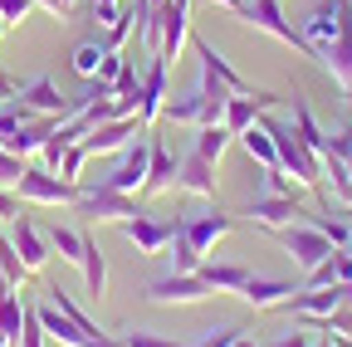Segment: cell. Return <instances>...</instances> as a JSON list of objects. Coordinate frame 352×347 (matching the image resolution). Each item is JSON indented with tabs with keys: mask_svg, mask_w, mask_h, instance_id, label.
I'll return each instance as SVG.
<instances>
[{
	"mask_svg": "<svg viewBox=\"0 0 352 347\" xmlns=\"http://www.w3.org/2000/svg\"><path fill=\"white\" fill-rule=\"evenodd\" d=\"M264 127L274 133V147H279V166L289 171V177L303 186V191H318L323 186V157L314 152V147H303V137H298V127L294 122H270L264 117Z\"/></svg>",
	"mask_w": 352,
	"mask_h": 347,
	"instance_id": "6da1fadb",
	"label": "cell"
},
{
	"mask_svg": "<svg viewBox=\"0 0 352 347\" xmlns=\"http://www.w3.org/2000/svg\"><path fill=\"white\" fill-rule=\"evenodd\" d=\"M74 210L83 215L88 225H122V221H132V215H138V196L113 191V186L98 181V186H83V191H78Z\"/></svg>",
	"mask_w": 352,
	"mask_h": 347,
	"instance_id": "7a4b0ae2",
	"label": "cell"
},
{
	"mask_svg": "<svg viewBox=\"0 0 352 347\" xmlns=\"http://www.w3.org/2000/svg\"><path fill=\"white\" fill-rule=\"evenodd\" d=\"M226 103H230V98L206 93V89H191V93L166 98L162 117H166V122H182V127H215V122H226Z\"/></svg>",
	"mask_w": 352,
	"mask_h": 347,
	"instance_id": "3957f363",
	"label": "cell"
},
{
	"mask_svg": "<svg viewBox=\"0 0 352 347\" xmlns=\"http://www.w3.org/2000/svg\"><path fill=\"white\" fill-rule=\"evenodd\" d=\"M279 235V245H284V254L294 259V265L308 274V269H318L323 259L333 254V240L314 225V221H294V225H284V230H274Z\"/></svg>",
	"mask_w": 352,
	"mask_h": 347,
	"instance_id": "277c9868",
	"label": "cell"
},
{
	"mask_svg": "<svg viewBox=\"0 0 352 347\" xmlns=\"http://www.w3.org/2000/svg\"><path fill=\"white\" fill-rule=\"evenodd\" d=\"M78 191H83V186L64 181L59 171H50V166H30L25 177H20V186H15L20 205H74Z\"/></svg>",
	"mask_w": 352,
	"mask_h": 347,
	"instance_id": "5b68a950",
	"label": "cell"
},
{
	"mask_svg": "<svg viewBox=\"0 0 352 347\" xmlns=\"http://www.w3.org/2000/svg\"><path fill=\"white\" fill-rule=\"evenodd\" d=\"M210 298V289H206V279L201 274H162V279H152L147 284V303H157V309H191V303H206Z\"/></svg>",
	"mask_w": 352,
	"mask_h": 347,
	"instance_id": "8992f818",
	"label": "cell"
},
{
	"mask_svg": "<svg viewBox=\"0 0 352 347\" xmlns=\"http://www.w3.org/2000/svg\"><path fill=\"white\" fill-rule=\"evenodd\" d=\"M157 15H162L157 59H162V64H176V59H182V49L191 45V0H166V5H157Z\"/></svg>",
	"mask_w": 352,
	"mask_h": 347,
	"instance_id": "52a82bcc",
	"label": "cell"
},
{
	"mask_svg": "<svg viewBox=\"0 0 352 347\" xmlns=\"http://www.w3.org/2000/svg\"><path fill=\"white\" fill-rule=\"evenodd\" d=\"M147 157H152L147 137H142V142H132V147H122L118 161H113V171L103 177V186L127 191V196H142V186H147Z\"/></svg>",
	"mask_w": 352,
	"mask_h": 347,
	"instance_id": "ba28073f",
	"label": "cell"
},
{
	"mask_svg": "<svg viewBox=\"0 0 352 347\" xmlns=\"http://www.w3.org/2000/svg\"><path fill=\"white\" fill-rule=\"evenodd\" d=\"M147 133V127L138 122V113H127V117H113V122H98L94 133L83 137V152L88 157H118L122 147H132V137Z\"/></svg>",
	"mask_w": 352,
	"mask_h": 347,
	"instance_id": "9c48e42d",
	"label": "cell"
},
{
	"mask_svg": "<svg viewBox=\"0 0 352 347\" xmlns=\"http://www.w3.org/2000/svg\"><path fill=\"white\" fill-rule=\"evenodd\" d=\"M338 25H342V0H318L314 10L303 15V45H308V54L314 59H323V49L338 39Z\"/></svg>",
	"mask_w": 352,
	"mask_h": 347,
	"instance_id": "30bf717a",
	"label": "cell"
},
{
	"mask_svg": "<svg viewBox=\"0 0 352 347\" xmlns=\"http://www.w3.org/2000/svg\"><path fill=\"white\" fill-rule=\"evenodd\" d=\"M245 25H254V30H264L270 39H279V45H294V49H303L308 54V45H303V34L284 20V10H279V0H245V15H240Z\"/></svg>",
	"mask_w": 352,
	"mask_h": 347,
	"instance_id": "8fae6325",
	"label": "cell"
},
{
	"mask_svg": "<svg viewBox=\"0 0 352 347\" xmlns=\"http://www.w3.org/2000/svg\"><path fill=\"white\" fill-rule=\"evenodd\" d=\"M122 230V240L132 245V249H138V254H166V245H171V235H176V221H152V215H132V221H122L118 225Z\"/></svg>",
	"mask_w": 352,
	"mask_h": 347,
	"instance_id": "7c38bea8",
	"label": "cell"
},
{
	"mask_svg": "<svg viewBox=\"0 0 352 347\" xmlns=\"http://www.w3.org/2000/svg\"><path fill=\"white\" fill-rule=\"evenodd\" d=\"M176 225H182V235H186L201 254H210L226 235L240 230V215H230V210H210V215H191V221H176Z\"/></svg>",
	"mask_w": 352,
	"mask_h": 347,
	"instance_id": "4fadbf2b",
	"label": "cell"
},
{
	"mask_svg": "<svg viewBox=\"0 0 352 347\" xmlns=\"http://www.w3.org/2000/svg\"><path fill=\"white\" fill-rule=\"evenodd\" d=\"M279 103H284V93H270V89L245 93V98H230V103H226V122H220V127H226L230 137H240L245 127H254L264 113H270V108H279Z\"/></svg>",
	"mask_w": 352,
	"mask_h": 347,
	"instance_id": "5bb4252c",
	"label": "cell"
},
{
	"mask_svg": "<svg viewBox=\"0 0 352 347\" xmlns=\"http://www.w3.org/2000/svg\"><path fill=\"white\" fill-rule=\"evenodd\" d=\"M166 69L171 64H162V59H152L147 69H142V93H138V122L152 127L162 122V108H166Z\"/></svg>",
	"mask_w": 352,
	"mask_h": 347,
	"instance_id": "9a60e30c",
	"label": "cell"
},
{
	"mask_svg": "<svg viewBox=\"0 0 352 347\" xmlns=\"http://www.w3.org/2000/svg\"><path fill=\"white\" fill-rule=\"evenodd\" d=\"M240 215H245L250 225H259V230H284V225L303 221V205L289 201V196H259V201H250Z\"/></svg>",
	"mask_w": 352,
	"mask_h": 347,
	"instance_id": "2e32d148",
	"label": "cell"
},
{
	"mask_svg": "<svg viewBox=\"0 0 352 347\" xmlns=\"http://www.w3.org/2000/svg\"><path fill=\"white\" fill-rule=\"evenodd\" d=\"M20 103L30 108V113H39V117H69L78 103H64V93L54 89V78L50 74H34L30 83H20Z\"/></svg>",
	"mask_w": 352,
	"mask_h": 347,
	"instance_id": "e0dca14e",
	"label": "cell"
},
{
	"mask_svg": "<svg viewBox=\"0 0 352 347\" xmlns=\"http://www.w3.org/2000/svg\"><path fill=\"white\" fill-rule=\"evenodd\" d=\"M323 64L338 78V89L352 93V0H342V25H338V39L323 49Z\"/></svg>",
	"mask_w": 352,
	"mask_h": 347,
	"instance_id": "ac0fdd59",
	"label": "cell"
},
{
	"mask_svg": "<svg viewBox=\"0 0 352 347\" xmlns=\"http://www.w3.org/2000/svg\"><path fill=\"white\" fill-rule=\"evenodd\" d=\"M176 191H186V196H206V201H215V191H220V177H215V161H206V157H196V152H186V157H176Z\"/></svg>",
	"mask_w": 352,
	"mask_h": 347,
	"instance_id": "d6986e66",
	"label": "cell"
},
{
	"mask_svg": "<svg viewBox=\"0 0 352 347\" xmlns=\"http://www.w3.org/2000/svg\"><path fill=\"white\" fill-rule=\"evenodd\" d=\"M10 245L20 249V259L30 265V274H39L44 265L54 259V249H50V240H44V230L30 221V215H15L10 221Z\"/></svg>",
	"mask_w": 352,
	"mask_h": 347,
	"instance_id": "ffe728a7",
	"label": "cell"
},
{
	"mask_svg": "<svg viewBox=\"0 0 352 347\" xmlns=\"http://www.w3.org/2000/svg\"><path fill=\"white\" fill-rule=\"evenodd\" d=\"M191 49H196V59H201V69H210V74H215L220 83H226V89H230V93H235V98H245V93H259V89H254V83H250V78H245V74H240V69H235V64H230L226 54H220V49L210 45V39H191Z\"/></svg>",
	"mask_w": 352,
	"mask_h": 347,
	"instance_id": "44dd1931",
	"label": "cell"
},
{
	"mask_svg": "<svg viewBox=\"0 0 352 347\" xmlns=\"http://www.w3.org/2000/svg\"><path fill=\"white\" fill-rule=\"evenodd\" d=\"M34 313H39V328H44V337H50V342H59V347H94V337H88L64 309H54L50 298H44Z\"/></svg>",
	"mask_w": 352,
	"mask_h": 347,
	"instance_id": "7402d4cb",
	"label": "cell"
},
{
	"mask_svg": "<svg viewBox=\"0 0 352 347\" xmlns=\"http://www.w3.org/2000/svg\"><path fill=\"white\" fill-rule=\"evenodd\" d=\"M147 147H152V157H147V186H142V196L176 191V157L166 152L162 137H147Z\"/></svg>",
	"mask_w": 352,
	"mask_h": 347,
	"instance_id": "603a6c76",
	"label": "cell"
},
{
	"mask_svg": "<svg viewBox=\"0 0 352 347\" xmlns=\"http://www.w3.org/2000/svg\"><path fill=\"white\" fill-rule=\"evenodd\" d=\"M250 265H215V259H206V265H201V279H206V289L210 293H235L240 298V289L250 284Z\"/></svg>",
	"mask_w": 352,
	"mask_h": 347,
	"instance_id": "cb8c5ba5",
	"label": "cell"
},
{
	"mask_svg": "<svg viewBox=\"0 0 352 347\" xmlns=\"http://www.w3.org/2000/svg\"><path fill=\"white\" fill-rule=\"evenodd\" d=\"M294 293V284H284V279H264V274H250V284L240 289V298L250 303V309H279V303Z\"/></svg>",
	"mask_w": 352,
	"mask_h": 347,
	"instance_id": "d4e9b609",
	"label": "cell"
},
{
	"mask_svg": "<svg viewBox=\"0 0 352 347\" xmlns=\"http://www.w3.org/2000/svg\"><path fill=\"white\" fill-rule=\"evenodd\" d=\"M83 289H88V298H103L108 293V259H103V249H98V240L83 230Z\"/></svg>",
	"mask_w": 352,
	"mask_h": 347,
	"instance_id": "484cf974",
	"label": "cell"
},
{
	"mask_svg": "<svg viewBox=\"0 0 352 347\" xmlns=\"http://www.w3.org/2000/svg\"><path fill=\"white\" fill-rule=\"evenodd\" d=\"M347 279H352V254L347 249H333L318 269L303 274V289H328V284H347Z\"/></svg>",
	"mask_w": 352,
	"mask_h": 347,
	"instance_id": "4316f807",
	"label": "cell"
},
{
	"mask_svg": "<svg viewBox=\"0 0 352 347\" xmlns=\"http://www.w3.org/2000/svg\"><path fill=\"white\" fill-rule=\"evenodd\" d=\"M235 142H240V147H245L259 166H279V147H274V133L264 127V117H259L254 127H245V133H240Z\"/></svg>",
	"mask_w": 352,
	"mask_h": 347,
	"instance_id": "83f0119b",
	"label": "cell"
},
{
	"mask_svg": "<svg viewBox=\"0 0 352 347\" xmlns=\"http://www.w3.org/2000/svg\"><path fill=\"white\" fill-rule=\"evenodd\" d=\"M289 122L298 127V137H303V147H314L318 157H328V133L318 127V117L308 113V103H303L298 93H294V113H289Z\"/></svg>",
	"mask_w": 352,
	"mask_h": 347,
	"instance_id": "f1b7e54d",
	"label": "cell"
},
{
	"mask_svg": "<svg viewBox=\"0 0 352 347\" xmlns=\"http://www.w3.org/2000/svg\"><path fill=\"white\" fill-rule=\"evenodd\" d=\"M108 54H113V49H108V45H103V39H83V45H78V49H74V54H69V64H74V74H78V78H83V83H94V78H98V69H103V59H108Z\"/></svg>",
	"mask_w": 352,
	"mask_h": 347,
	"instance_id": "f546056e",
	"label": "cell"
},
{
	"mask_svg": "<svg viewBox=\"0 0 352 347\" xmlns=\"http://www.w3.org/2000/svg\"><path fill=\"white\" fill-rule=\"evenodd\" d=\"M44 240H50V249L64 259V265H83V230H69V225H50L44 230Z\"/></svg>",
	"mask_w": 352,
	"mask_h": 347,
	"instance_id": "4dcf8cb0",
	"label": "cell"
},
{
	"mask_svg": "<svg viewBox=\"0 0 352 347\" xmlns=\"http://www.w3.org/2000/svg\"><path fill=\"white\" fill-rule=\"evenodd\" d=\"M166 254H171V269H176V274H201V265H206V254L182 235V225H176V235H171Z\"/></svg>",
	"mask_w": 352,
	"mask_h": 347,
	"instance_id": "1f68e13d",
	"label": "cell"
},
{
	"mask_svg": "<svg viewBox=\"0 0 352 347\" xmlns=\"http://www.w3.org/2000/svg\"><path fill=\"white\" fill-rule=\"evenodd\" d=\"M230 142H235V137H230V133H226V127H220V122H215V127H196V142H191V152L220 166V157H226V147H230Z\"/></svg>",
	"mask_w": 352,
	"mask_h": 347,
	"instance_id": "d6a6232c",
	"label": "cell"
},
{
	"mask_svg": "<svg viewBox=\"0 0 352 347\" xmlns=\"http://www.w3.org/2000/svg\"><path fill=\"white\" fill-rule=\"evenodd\" d=\"M323 181L333 186V196H338L342 205H352V166H347V161L323 157Z\"/></svg>",
	"mask_w": 352,
	"mask_h": 347,
	"instance_id": "836d02e7",
	"label": "cell"
},
{
	"mask_svg": "<svg viewBox=\"0 0 352 347\" xmlns=\"http://www.w3.org/2000/svg\"><path fill=\"white\" fill-rule=\"evenodd\" d=\"M25 313H30V309L20 303V289H10L6 298H0V333H6L10 342L20 337V328H25Z\"/></svg>",
	"mask_w": 352,
	"mask_h": 347,
	"instance_id": "e575fe53",
	"label": "cell"
},
{
	"mask_svg": "<svg viewBox=\"0 0 352 347\" xmlns=\"http://www.w3.org/2000/svg\"><path fill=\"white\" fill-rule=\"evenodd\" d=\"M0 274H6L15 289H25V279H30V265L20 259V249L10 245V235H0Z\"/></svg>",
	"mask_w": 352,
	"mask_h": 347,
	"instance_id": "d590c367",
	"label": "cell"
},
{
	"mask_svg": "<svg viewBox=\"0 0 352 347\" xmlns=\"http://www.w3.org/2000/svg\"><path fill=\"white\" fill-rule=\"evenodd\" d=\"M50 303H54V309H64V313H69V318H74L88 337H98V333H103V328H98L94 318H88V313L78 309V303H74V293H69V289H59V284H54V289H50Z\"/></svg>",
	"mask_w": 352,
	"mask_h": 347,
	"instance_id": "8d00e7d4",
	"label": "cell"
},
{
	"mask_svg": "<svg viewBox=\"0 0 352 347\" xmlns=\"http://www.w3.org/2000/svg\"><path fill=\"white\" fill-rule=\"evenodd\" d=\"M88 161H94V157H88V152H83V142H69L54 171H59V177H64V181H74V186H83V166H88Z\"/></svg>",
	"mask_w": 352,
	"mask_h": 347,
	"instance_id": "74e56055",
	"label": "cell"
},
{
	"mask_svg": "<svg viewBox=\"0 0 352 347\" xmlns=\"http://www.w3.org/2000/svg\"><path fill=\"white\" fill-rule=\"evenodd\" d=\"M118 342L122 347H191V342H176V337H162L147 328H118Z\"/></svg>",
	"mask_w": 352,
	"mask_h": 347,
	"instance_id": "f35d334b",
	"label": "cell"
},
{
	"mask_svg": "<svg viewBox=\"0 0 352 347\" xmlns=\"http://www.w3.org/2000/svg\"><path fill=\"white\" fill-rule=\"evenodd\" d=\"M264 196H289V201H298V196H303V186L289 177L284 166H264Z\"/></svg>",
	"mask_w": 352,
	"mask_h": 347,
	"instance_id": "ab89813d",
	"label": "cell"
},
{
	"mask_svg": "<svg viewBox=\"0 0 352 347\" xmlns=\"http://www.w3.org/2000/svg\"><path fill=\"white\" fill-rule=\"evenodd\" d=\"M328 240H333V249H347L352 245V221H342V215H308Z\"/></svg>",
	"mask_w": 352,
	"mask_h": 347,
	"instance_id": "60d3db41",
	"label": "cell"
},
{
	"mask_svg": "<svg viewBox=\"0 0 352 347\" xmlns=\"http://www.w3.org/2000/svg\"><path fill=\"white\" fill-rule=\"evenodd\" d=\"M25 171H30V157L10 152V147H0V186H20Z\"/></svg>",
	"mask_w": 352,
	"mask_h": 347,
	"instance_id": "b9f144b4",
	"label": "cell"
},
{
	"mask_svg": "<svg viewBox=\"0 0 352 347\" xmlns=\"http://www.w3.org/2000/svg\"><path fill=\"white\" fill-rule=\"evenodd\" d=\"M34 10H39L34 0H0V20H6V25H25Z\"/></svg>",
	"mask_w": 352,
	"mask_h": 347,
	"instance_id": "7bdbcfd3",
	"label": "cell"
},
{
	"mask_svg": "<svg viewBox=\"0 0 352 347\" xmlns=\"http://www.w3.org/2000/svg\"><path fill=\"white\" fill-rule=\"evenodd\" d=\"M50 337H44V328H39V313L30 309L25 313V328H20V337H15V347H44Z\"/></svg>",
	"mask_w": 352,
	"mask_h": 347,
	"instance_id": "ee69618b",
	"label": "cell"
},
{
	"mask_svg": "<svg viewBox=\"0 0 352 347\" xmlns=\"http://www.w3.org/2000/svg\"><path fill=\"white\" fill-rule=\"evenodd\" d=\"M323 328L333 333V337H342V333H352V303H338V309L323 318Z\"/></svg>",
	"mask_w": 352,
	"mask_h": 347,
	"instance_id": "f6af8a7d",
	"label": "cell"
},
{
	"mask_svg": "<svg viewBox=\"0 0 352 347\" xmlns=\"http://www.w3.org/2000/svg\"><path fill=\"white\" fill-rule=\"evenodd\" d=\"M328 157H338V161H347V166H352V127H342V133H333V137H328Z\"/></svg>",
	"mask_w": 352,
	"mask_h": 347,
	"instance_id": "bcb514c9",
	"label": "cell"
},
{
	"mask_svg": "<svg viewBox=\"0 0 352 347\" xmlns=\"http://www.w3.org/2000/svg\"><path fill=\"white\" fill-rule=\"evenodd\" d=\"M235 337H240V328H210L201 342H191V347H235Z\"/></svg>",
	"mask_w": 352,
	"mask_h": 347,
	"instance_id": "7dc6e473",
	"label": "cell"
},
{
	"mask_svg": "<svg viewBox=\"0 0 352 347\" xmlns=\"http://www.w3.org/2000/svg\"><path fill=\"white\" fill-rule=\"evenodd\" d=\"M15 215H25V210H20L15 186H0V221H15Z\"/></svg>",
	"mask_w": 352,
	"mask_h": 347,
	"instance_id": "c3c4849f",
	"label": "cell"
},
{
	"mask_svg": "<svg viewBox=\"0 0 352 347\" xmlns=\"http://www.w3.org/2000/svg\"><path fill=\"white\" fill-rule=\"evenodd\" d=\"M34 5H39V10H50L54 20H69V15L78 10V0H34Z\"/></svg>",
	"mask_w": 352,
	"mask_h": 347,
	"instance_id": "681fc988",
	"label": "cell"
},
{
	"mask_svg": "<svg viewBox=\"0 0 352 347\" xmlns=\"http://www.w3.org/2000/svg\"><path fill=\"white\" fill-rule=\"evenodd\" d=\"M270 347H314V337H308L303 328H289V333H284V337H274Z\"/></svg>",
	"mask_w": 352,
	"mask_h": 347,
	"instance_id": "f907efd6",
	"label": "cell"
},
{
	"mask_svg": "<svg viewBox=\"0 0 352 347\" xmlns=\"http://www.w3.org/2000/svg\"><path fill=\"white\" fill-rule=\"evenodd\" d=\"M15 98H20V83H15L6 69H0V103H15Z\"/></svg>",
	"mask_w": 352,
	"mask_h": 347,
	"instance_id": "816d5d0a",
	"label": "cell"
},
{
	"mask_svg": "<svg viewBox=\"0 0 352 347\" xmlns=\"http://www.w3.org/2000/svg\"><path fill=\"white\" fill-rule=\"evenodd\" d=\"M206 5H215V10H230V15H245V0H206Z\"/></svg>",
	"mask_w": 352,
	"mask_h": 347,
	"instance_id": "f5cc1de1",
	"label": "cell"
},
{
	"mask_svg": "<svg viewBox=\"0 0 352 347\" xmlns=\"http://www.w3.org/2000/svg\"><path fill=\"white\" fill-rule=\"evenodd\" d=\"M94 347H122V342H118V333H98V337H94Z\"/></svg>",
	"mask_w": 352,
	"mask_h": 347,
	"instance_id": "db71d44e",
	"label": "cell"
},
{
	"mask_svg": "<svg viewBox=\"0 0 352 347\" xmlns=\"http://www.w3.org/2000/svg\"><path fill=\"white\" fill-rule=\"evenodd\" d=\"M235 347H259V342H254V337H245V333H240V337H235Z\"/></svg>",
	"mask_w": 352,
	"mask_h": 347,
	"instance_id": "11a10c76",
	"label": "cell"
},
{
	"mask_svg": "<svg viewBox=\"0 0 352 347\" xmlns=\"http://www.w3.org/2000/svg\"><path fill=\"white\" fill-rule=\"evenodd\" d=\"M10 289H15V284H10V279H6V274H0V298H6V293H10Z\"/></svg>",
	"mask_w": 352,
	"mask_h": 347,
	"instance_id": "9f6ffc18",
	"label": "cell"
},
{
	"mask_svg": "<svg viewBox=\"0 0 352 347\" xmlns=\"http://www.w3.org/2000/svg\"><path fill=\"white\" fill-rule=\"evenodd\" d=\"M342 303H352V279H347V284H342Z\"/></svg>",
	"mask_w": 352,
	"mask_h": 347,
	"instance_id": "6f0895ef",
	"label": "cell"
},
{
	"mask_svg": "<svg viewBox=\"0 0 352 347\" xmlns=\"http://www.w3.org/2000/svg\"><path fill=\"white\" fill-rule=\"evenodd\" d=\"M0 347H15V342H10V337H6V333H0Z\"/></svg>",
	"mask_w": 352,
	"mask_h": 347,
	"instance_id": "680465c9",
	"label": "cell"
},
{
	"mask_svg": "<svg viewBox=\"0 0 352 347\" xmlns=\"http://www.w3.org/2000/svg\"><path fill=\"white\" fill-rule=\"evenodd\" d=\"M314 347H338V342H333V337H328V342H314Z\"/></svg>",
	"mask_w": 352,
	"mask_h": 347,
	"instance_id": "91938a15",
	"label": "cell"
},
{
	"mask_svg": "<svg viewBox=\"0 0 352 347\" xmlns=\"http://www.w3.org/2000/svg\"><path fill=\"white\" fill-rule=\"evenodd\" d=\"M6 30H10V25H6V20H0V39H6Z\"/></svg>",
	"mask_w": 352,
	"mask_h": 347,
	"instance_id": "94428289",
	"label": "cell"
},
{
	"mask_svg": "<svg viewBox=\"0 0 352 347\" xmlns=\"http://www.w3.org/2000/svg\"><path fill=\"white\" fill-rule=\"evenodd\" d=\"M147 5H166V0H147Z\"/></svg>",
	"mask_w": 352,
	"mask_h": 347,
	"instance_id": "6125c7cd",
	"label": "cell"
},
{
	"mask_svg": "<svg viewBox=\"0 0 352 347\" xmlns=\"http://www.w3.org/2000/svg\"><path fill=\"white\" fill-rule=\"evenodd\" d=\"M347 103H352V93H347Z\"/></svg>",
	"mask_w": 352,
	"mask_h": 347,
	"instance_id": "be15d7a7",
	"label": "cell"
},
{
	"mask_svg": "<svg viewBox=\"0 0 352 347\" xmlns=\"http://www.w3.org/2000/svg\"><path fill=\"white\" fill-rule=\"evenodd\" d=\"M108 5H113V0H108Z\"/></svg>",
	"mask_w": 352,
	"mask_h": 347,
	"instance_id": "e7e4bbea",
	"label": "cell"
}]
</instances>
